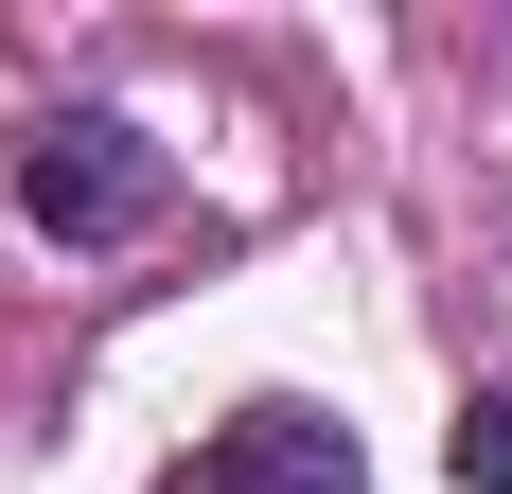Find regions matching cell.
Listing matches in <instances>:
<instances>
[{"mask_svg":"<svg viewBox=\"0 0 512 494\" xmlns=\"http://www.w3.org/2000/svg\"><path fill=\"white\" fill-rule=\"evenodd\" d=\"M18 212H36L53 247H124L159 212V142L124 106H36V124H18Z\"/></svg>","mask_w":512,"mask_h":494,"instance_id":"6da1fadb","label":"cell"},{"mask_svg":"<svg viewBox=\"0 0 512 494\" xmlns=\"http://www.w3.org/2000/svg\"><path fill=\"white\" fill-rule=\"evenodd\" d=\"M371 459H354V424L336 406H230V424H195V459L159 494H354Z\"/></svg>","mask_w":512,"mask_h":494,"instance_id":"7a4b0ae2","label":"cell"},{"mask_svg":"<svg viewBox=\"0 0 512 494\" xmlns=\"http://www.w3.org/2000/svg\"><path fill=\"white\" fill-rule=\"evenodd\" d=\"M442 459H460V494H512V371L460 406V442H442Z\"/></svg>","mask_w":512,"mask_h":494,"instance_id":"3957f363","label":"cell"}]
</instances>
